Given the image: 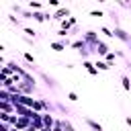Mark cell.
<instances>
[{
    "label": "cell",
    "instance_id": "cell-2",
    "mask_svg": "<svg viewBox=\"0 0 131 131\" xmlns=\"http://www.w3.org/2000/svg\"><path fill=\"white\" fill-rule=\"evenodd\" d=\"M66 18H70V10L68 8H57L55 12H53V20H66Z\"/></svg>",
    "mask_w": 131,
    "mask_h": 131
},
{
    "label": "cell",
    "instance_id": "cell-11",
    "mask_svg": "<svg viewBox=\"0 0 131 131\" xmlns=\"http://www.w3.org/2000/svg\"><path fill=\"white\" fill-rule=\"evenodd\" d=\"M61 127H63V131H76V129H74V125H72V123H70L66 117L61 119Z\"/></svg>",
    "mask_w": 131,
    "mask_h": 131
},
{
    "label": "cell",
    "instance_id": "cell-15",
    "mask_svg": "<svg viewBox=\"0 0 131 131\" xmlns=\"http://www.w3.org/2000/svg\"><path fill=\"white\" fill-rule=\"evenodd\" d=\"M68 100H70V102H76V100H78V94H76V92H68Z\"/></svg>",
    "mask_w": 131,
    "mask_h": 131
},
{
    "label": "cell",
    "instance_id": "cell-19",
    "mask_svg": "<svg viewBox=\"0 0 131 131\" xmlns=\"http://www.w3.org/2000/svg\"><path fill=\"white\" fill-rule=\"evenodd\" d=\"M125 123H127V125L131 127V117H125Z\"/></svg>",
    "mask_w": 131,
    "mask_h": 131
},
{
    "label": "cell",
    "instance_id": "cell-14",
    "mask_svg": "<svg viewBox=\"0 0 131 131\" xmlns=\"http://www.w3.org/2000/svg\"><path fill=\"white\" fill-rule=\"evenodd\" d=\"M10 117H12V115H8V113H2V111H0V121H2V123H10Z\"/></svg>",
    "mask_w": 131,
    "mask_h": 131
},
{
    "label": "cell",
    "instance_id": "cell-3",
    "mask_svg": "<svg viewBox=\"0 0 131 131\" xmlns=\"http://www.w3.org/2000/svg\"><path fill=\"white\" fill-rule=\"evenodd\" d=\"M82 68H84L90 76H98V70H96V66H94L90 59H84V61H82Z\"/></svg>",
    "mask_w": 131,
    "mask_h": 131
},
{
    "label": "cell",
    "instance_id": "cell-4",
    "mask_svg": "<svg viewBox=\"0 0 131 131\" xmlns=\"http://www.w3.org/2000/svg\"><path fill=\"white\" fill-rule=\"evenodd\" d=\"M94 66H96V70H98V72H108V70H113V66H108V63H106L104 59H100V57H96Z\"/></svg>",
    "mask_w": 131,
    "mask_h": 131
},
{
    "label": "cell",
    "instance_id": "cell-16",
    "mask_svg": "<svg viewBox=\"0 0 131 131\" xmlns=\"http://www.w3.org/2000/svg\"><path fill=\"white\" fill-rule=\"evenodd\" d=\"M68 35H70V33H68V31H63V29H59V31H57V37H59V39H63V37H68Z\"/></svg>",
    "mask_w": 131,
    "mask_h": 131
},
{
    "label": "cell",
    "instance_id": "cell-12",
    "mask_svg": "<svg viewBox=\"0 0 131 131\" xmlns=\"http://www.w3.org/2000/svg\"><path fill=\"white\" fill-rule=\"evenodd\" d=\"M100 33H102L104 37H108V39H113V37H115V33H113L111 29H106V27H100Z\"/></svg>",
    "mask_w": 131,
    "mask_h": 131
},
{
    "label": "cell",
    "instance_id": "cell-8",
    "mask_svg": "<svg viewBox=\"0 0 131 131\" xmlns=\"http://www.w3.org/2000/svg\"><path fill=\"white\" fill-rule=\"evenodd\" d=\"M49 47H51L53 51H57V53H59V51H63V49H66V41H51V43H49Z\"/></svg>",
    "mask_w": 131,
    "mask_h": 131
},
{
    "label": "cell",
    "instance_id": "cell-18",
    "mask_svg": "<svg viewBox=\"0 0 131 131\" xmlns=\"http://www.w3.org/2000/svg\"><path fill=\"white\" fill-rule=\"evenodd\" d=\"M49 6H53V8H57V6H59V2H57V0H49Z\"/></svg>",
    "mask_w": 131,
    "mask_h": 131
},
{
    "label": "cell",
    "instance_id": "cell-1",
    "mask_svg": "<svg viewBox=\"0 0 131 131\" xmlns=\"http://www.w3.org/2000/svg\"><path fill=\"white\" fill-rule=\"evenodd\" d=\"M113 33H115V37H117V39H121L123 43H127V45L131 43V35H129L127 31H123L121 27H115V29H113Z\"/></svg>",
    "mask_w": 131,
    "mask_h": 131
},
{
    "label": "cell",
    "instance_id": "cell-17",
    "mask_svg": "<svg viewBox=\"0 0 131 131\" xmlns=\"http://www.w3.org/2000/svg\"><path fill=\"white\" fill-rule=\"evenodd\" d=\"M90 16H102V10H90Z\"/></svg>",
    "mask_w": 131,
    "mask_h": 131
},
{
    "label": "cell",
    "instance_id": "cell-10",
    "mask_svg": "<svg viewBox=\"0 0 131 131\" xmlns=\"http://www.w3.org/2000/svg\"><path fill=\"white\" fill-rule=\"evenodd\" d=\"M104 61H106L108 66H115V61H117V53H115V51H111V53H106V57H104Z\"/></svg>",
    "mask_w": 131,
    "mask_h": 131
},
{
    "label": "cell",
    "instance_id": "cell-13",
    "mask_svg": "<svg viewBox=\"0 0 131 131\" xmlns=\"http://www.w3.org/2000/svg\"><path fill=\"white\" fill-rule=\"evenodd\" d=\"M25 35H27V37H33V39H35L37 31H35V29H31V27H25Z\"/></svg>",
    "mask_w": 131,
    "mask_h": 131
},
{
    "label": "cell",
    "instance_id": "cell-6",
    "mask_svg": "<svg viewBox=\"0 0 131 131\" xmlns=\"http://www.w3.org/2000/svg\"><path fill=\"white\" fill-rule=\"evenodd\" d=\"M59 25H61V29H63V31H68V33H70V29H72V27L76 25V16H70V18H66V20H61Z\"/></svg>",
    "mask_w": 131,
    "mask_h": 131
},
{
    "label": "cell",
    "instance_id": "cell-9",
    "mask_svg": "<svg viewBox=\"0 0 131 131\" xmlns=\"http://www.w3.org/2000/svg\"><path fill=\"white\" fill-rule=\"evenodd\" d=\"M121 84H123V88H125L127 92H131V78H129L127 74H123V76H121Z\"/></svg>",
    "mask_w": 131,
    "mask_h": 131
},
{
    "label": "cell",
    "instance_id": "cell-7",
    "mask_svg": "<svg viewBox=\"0 0 131 131\" xmlns=\"http://www.w3.org/2000/svg\"><path fill=\"white\" fill-rule=\"evenodd\" d=\"M0 111H2V113H8V115L16 113V108H14L12 102H0Z\"/></svg>",
    "mask_w": 131,
    "mask_h": 131
},
{
    "label": "cell",
    "instance_id": "cell-5",
    "mask_svg": "<svg viewBox=\"0 0 131 131\" xmlns=\"http://www.w3.org/2000/svg\"><path fill=\"white\" fill-rule=\"evenodd\" d=\"M84 123H86L92 131H104V129H102V125H100V123H96V121H94V119H90V117H84Z\"/></svg>",
    "mask_w": 131,
    "mask_h": 131
}]
</instances>
